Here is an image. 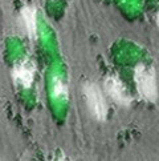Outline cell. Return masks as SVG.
Segmentation results:
<instances>
[{
	"instance_id": "1",
	"label": "cell",
	"mask_w": 159,
	"mask_h": 161,
	"mask_svg": "<svg viewBox=\"0 0 159 161\" xmlns=\"http://www.w3.org/2000/svg\"><path fill=\"white\" fill-rule=\"evenodd\" d=\"M134 81L139 96L149 103H155L158 99V84L155 72L151 67L139 63L134 68Z\"/></svg>"
},
{
	"instance_id": "2",
	"label": "cell",
	"mask_w": 159,
	"mask_h": 161,
	"mask_svg": "<svg viewBox=\"0 0 159 161\" xmlns=\"http://www.w3.org/2000/svg\"><path fill=\"white\" fill-rule=\"evenodd\" d=\"M82 92L90 116L97 121H105L107 117V104L101 88L95 83H86L82 87Z\"/></svg>"
},
{
	"instance_id": "3",
	"label": "cell",
	"mask_w": 159,
	"mask_h": 161,
	"mask_svg": "<svg viewBox=\"0 0 159 161\" xmlns=\"http://www.w3.org/2000/svg\"><path fill=\"white\" fill-rule=\"evenodd\" d=\"M104 88L107 96L119 107H129L133 103V96L130 95L129 88L117 76L106 77L104 83Z\"/></svg>"
},
{
	"instance_id": "4",
	"label": "cell",
	"mask_w": 159,
	"mask_h": 161,
	"mask_svg": "<svg viewBox=\"0 0 159 161\" xmlns=\"http://www.w3.org/2000/svg\"><path fill=\"white\" fill-rule=\"evenodd\" d=\"M12 79L16 85L21 88H29L35 79V68L29 61H20L12 69Z\"/></svg>"
},
{
	"instance_id": "5",
	"label": "cell",
	"mask_w": 159,
	"mask_h": 161,
	"mask_svg": "<svg viewBox=\"0 0 159 161\" xmlns=\"http://www.w3.org/2000/svg\"><path fill=\"white\" fill-rule=\"evenodd\" d=\"M21 19L24 23L27 35L29 39L35 40L37 39V14L36 8L32 5H25L21 8Z\"/></svg>"
},
{
	"instance_id": "6",
	"label": "cell",
	"mask_w": 159,
	"mask_h": 161,
	"mask_svg": "<svg viewBox=\"0 0 159 161\" xmlns=\"http://www.w3.org/2000/svg\"><path fill=\"white\" fill-rule=\"evenodd\" d=\"M52 93H53L54 99H59V100L66 99L68 89H66V85L61 81V79L53 77V80H52Z\"/></svg>"
},
{
	"instance_id": "7",
	"label": "cell",
	"mask_w": 159,
	"mask_h": 161,
	"mask_svg": "<svg viewBox=\"0 0 159 161\" xmlns=\"http://www.w3.org/2000/svg\"><path fill=\"white\" fill-rule=\"evenodd\" d=\"M158 23H159V15H158Z\"/></svg>"
}]
</instances>
